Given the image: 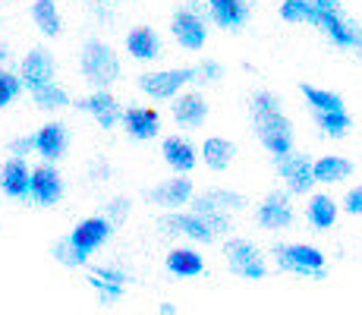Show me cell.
<instances>
[{"mask_svg":"<svg viewBox=\"0 0 362 315\" xmlns=\"http://www.w3.org/2000/svg\"><path fill=\"white\" fill-rule=\"evenodd\" d=\"M277 171H281L287 189L290 193H296V195L312 193V186L318 183L315 180V161H309L305 155H296V151H290L287 158L277 161Z\"/></svg>","mask_w":362,"mask_h":315,"instance_id":"cell-7","label":"cell"},{"mask_svg":"<svg viewBox=\"0 0 362 315\" xmlns=\"http://www.w3.org/2000/svg\"><path fill=\"white\" fill-rule=\"evenodd\" d=\"M202 161H205L211 171H227V167L233 164V158H236V145L230 142V139H221V136H211V139H205V145H202Z\"/></svg>","mask_w":362,"mask_h":315,"instance_id":"cell-23","label":"cell"},{"mask_svg":"<svg viewBox=\"0 0 362 315\" xmlns=\"http://www.w3.org/2000/svg\"><path fill=\"white\" fill-rule=\"evenodd\" d=\"M246 205V199H243L240 193H230V189H208L205 195L196 202V212H224V214H230V212H240V208Z\"/></svg>","mask_w":362,"mask_h":315,"instance_id":"cell-24","label":"cell"},{"mask_svg":"<svg viewBox=\"0 0 362 315\" xmlns=\"http://www.w3.org/2000/svg\"><path fill=\"white\" fill-rule=\"evenodd\" d=\"M32 98H35V108H41V110H57V108H66L69 104V95L60 86H54V82H47L38 92H32Z\"/></svg>","mask_w":362,"mask_h":315,"instance_id":"cell-33","label":"cell"},{"mask_svg":"<svg viewBox=\"0 0 362 315\" xmlns=\"http://www.w3.org/2000/svg\"><path fill=\"white\" fill-rule=\"evenodd\" d=\"M123 126H127V132L132 139H155L158 130H161V117H158V110L151 108H129L123 110Z\"/></svg>","mask_w":362,"mask_h":315,"instance_id":"cell-18","label":"cell"},{"mask_svg":"<svg viewBox=\"0 0 362 315\" xmlns=\"http://www.w3.org/2000/svg\"><path fill=\"white\" fill-rule=\"evenodd\" d=\"M303 98L309 101V108L315 114H331V110H346L344 98L337 92H328V88H318V86H303Z\"/></svg>","mask_w":362,"mask_h":315,"instance_id":"cell-29","label":"cell"},{"mask_svg":"<svg viewBox=\"0 0 362 315\" xmlns=\"http://www.w3.org/2000/svg\"><path fill=\"white\" fill-rule=\"evenodd\" d=\"M199 76V69H161V73H148L139 79V88L145 95L158 98V101H167V98H177L183 92V86H189Z\"/></svg>","mask_w":362,"mask_h":315,"instance_id":"cell-4","label":"cell"},{"mask_svg":"<svg viewBox=\"0 0 362 315\" xmlns=\"http://www.w3.org/2000/svg\"><path fill=\"white\" fill-rule=\"evenodd\" d=\"M148 199L161 208H180L192 199V183L186 177H173V180H164L158 183L155 189L148 193Z\"/></svg>","mask_w":362,"mask_h":315,"instance_id":"cell-17","label":"cell"},{"mask_svg":"<svg viewBox=\"0 0 362 315\" xmlns=\"http://www.w3.org/2000/svg\"><path fill=\"white\" fill-rule=\"evenodd\" d=\"M19 76H23V86L29 88V92H38L41 86H47V82H54V76H57V63L47 51H29L23 60V67H19Z\"/></svg>","mask_w":362,"mask_h":315,"instance_id":"cell-9","label":"cell"},{"mask_svg":"<svg viewBox=\"0 0 362 315\" xmlns=\"http://www.w3.org/2000/svg\"><path fill=\"white\" fill-rule=\"evenodd\" d=\"M161 151H164V161L173 167V171L189 173L192 167H196V145L186 142L183 136H170V139H164Z\"/></svg>","mask_w":362,"mask_h":315,"instance_id":"cell-22","label":"cell"},{"mask_svg":"<svg viewBox=\"0 0 362 315\" xmlns=\"http://www.w3.org/2000/svg\"><path fill=\"white\" fill-rule=\"evenodd\" d=\"M23 76L16 73H6V69H0V108H6V104L13 101L19 92H23Z\"/></svg>","mask_w":362,"mask_h":315,"instance_id":"cell-35","label":"cell"},{"mask_svg":"<svg viewBox=\"0 0 362 315\" xmlns=\"http://www.w3.org/2000/svg\"><path fill=\"white\" fill-rule=\"evenodd\" d=\"M208 13L221 29H240L249 19L246 0H208Z\"/></svg>","mask_w":362,"mask_h":315,"instance_id":"cell-21","label":"cell"},{"mask_svg":"<svg viewBox=\"0 0 362 315\" xmlns=\"http://www.w3.org/2000/svg\"><path fill=\"white\" fill-rule=\"evenodd\" d=\"M252 120L255 132H259L262 145L271 151L277 161L287 158L293 151V126L284 117L281 110V98L271 92H259L252 98Z\"/></svg>","mask_w":362,"mask_h":315,"instance_id":"cell-1","label":"cell"},{"mask_svg":"<svg viewBox=\"0 0 362 315\" xmlns=\"http://www.w3.org/2000/svg\"><path fill=\"white\" fill-rule=\"evenodd\" d=\"M110 230H114V221H110L107 214H95V218H86V221L76 224L73 234H69V240H73L82 252H95L107 243Z\"/></svg>","mask_w":362,"mask_h":315,"instance_id":"cell-10","label":"cell"},{"mask_svg":"<svg viewBox=\"0 0 362 315\" xmlns=\"http://www.w3.org/2000/svg\"><path fill=\"white\" fill-rule=\"evenodd\" d=\"M344 208H346V214H362V186H353L350 193H346Z\"/></svg>","mask_w":362,"mask_h":315,"instance_id":"cell-36","label":"cell"},{"mask_svg":"<svg viewBox=\"0 0 362 315\" xmlns=\"http://www.w3.org/2000/svg\"><path fill=\"white\" fill-rule=\"evenodd\" d=\"M88 284L95 287V290L101 293L104 303H110V299L123 297V284H127V277L120 275V271H110V268H95L92 277H88Z\"/></svg>","mask_w":362,"mask_h":315,"instance_id":"cell-28","label":"cell"},{"mask_svg":"<svg viewBox=\"0 0 362 315\" xmlns=\"http://www.w3.org/2000/svg\"><path fill=\"white\" fill-rule=\"evenodd\" d=\"M32 19L47 38L60 35V13H57V4L54 0H35L32 4Z\"/></svg>","mask_w":362,"mask_h":315,"instance_id":"cell-30","label":"cell"},{"mask_svg":"<svg viewBox=\"0 0 362 315\" xmlns=\"http://www.w3.org/2000/svg\"><path fill=\"white\" fill-rule=\"evenodd\" d=\"M167 271L177 275V277H196V275L205 271V262H202V256L189 246L170 249V256H167Z\"/></svg>","mask_w":362,"mask_h":315,"instance_id":"cell-25","label":"cell"},{"mask_svg":"<svg viewBox=\"0 0 362 315\" xmlns=\"http://www.w3.org/2000/svg\"><path fill=\"white\" fill-rule=\"evenodd\" d=\"M318 29H322L337 47H353L362 54V29L356 23L340 16V10H318Z\"/></svg>","mask_w":362,"mask_h":315,"instance_id":"cell-6","label":"cell"},{"mask_svg":"<svg viewBox=\"0 0 362 315\" xmlns=\"http://www.w3.org/2000/svg\"><path fill=\"white\" fill-rule=\"evenodd\" d=\"M305 218L315 230H331L337 224V202L331 195H312L309 208H305Z\"/></svg>","mask_w":362,"mask_h":315,"instance_id":"cell-26","label":"cell"},{"mask_svg":"<svg viewBox=\"0 0 362 315\" xmlns=\"http://www.w3.org/2000/svg\"><path fill=\"white\" fill-rule=\"evenodd\" d=\"M224 256H227V265H230L233 275L246 277V281H262L264 277V258L262 252L246 240H230L224 246Z\"/></svg>","mask_w":362,"mask_h":315,"instance_id":"cell-5","label":"cell"},{"mask_svg":"<svg viewBox=\"0 0 362 315\" xmlns=\"http://www.w3.org/2000/svg\"><path fill=\"white\" fill-rule=\"evenodd\" d=\"M199 76H202L205 82H214L218 76H224V67H221V63H214V60H205V63L199 67Z\"/></svg>","mask_w":362,"mask_h":315,"instance_id":"cell-38","label":"cell"},{"mask_svg":"<svg viewBox=\"0 0 362 315\" xmlns=\"http://www.w3.org/2000/svg\"><path fill=\"white\" fill-rule=\"evenodd\" d=\"M318 10H340V0H312Z\"/></svg>","mask_w":362,"mask_h":315,"instance_id":"cell-39","label":"cell"},{"mask_svg":"<svg viewBox=\"0 0 362 315\" xmlns=\"http://www.w3.org/2000/svg\"><path fill=\"white\" fill-rule=\"evenodd\" d=\"M127 51L132 60H155L161 57V38H158L155 29L148 25H139L127 35Z\"/></svg>","mask_w":362,"mask_h":315,"instance_id":"cell-20","label":"cell"},{"mask_svg":"<svg viewBox=\"0 0 362 315\" xmlns=\"http://www.w3.org/2000/svg\"><path fill=\"white\" fill-rule=\"evenodd\" d=\"M127 214H129V202L127 199H114V202H110V205H107V218L110 221H127Z\"/></svg>","mask_w":362,"mask_h":315,"instance_id":"cell-37","label":"cell"},{"mask_svg":"<svg viewBox=\"0 0 362 315\" xmlns=\"http://www.w3.org/2000/svg\"><path fill=\"white\" fill-rule=\"evenodd\" d=\"M281 19L287 23H318V6L312 0H281Z\"/></svg>","mask_w":362,"mask_h":315,"instance_id":"cell-31","label":"cell"},{"mask_svg":"<svg viewBox=\"0 0 362 315\" xmlns=\"http://www.w3.org/2000/svg\"><path fill=\"white\" fill-rule=\"evenodd\" d=\"M173 312H177V306H170V303L161 306V315H173Z\"/></svg>","mask_w":362,"mask_h":315,"instance_id":"cell-40","label":"cell"},{"mask_svg":"<svg viewBox=\"0 0 362 315\" xmlns=\"http://www.w3.org/2000/svg\"><path fill=\"white\" fill-rule=\"evenodd\" d=\"M0 189H4L10 199H32V171L25 167L23 158H10L0 171Z\"/></svg>","mask_w":362,"mask_h":315,"instance_id":"cell-13","label":"cell"},{"mask_svg":"<svg viewBox=\"0 0 362 315\" xmlns=\"http://www.w3.org/2000/svg\"><path fill=\"white\" fill-rule=\"evenodd\" d=\"M353 173V161L340 158V155H325L315 161V180L318 183H340Z\"/></svg>","mask_w":362,"mask_h":315,"instance_id":"cell-27","label":"cell"},{"mask_svg":"<svg viewBox=\"0 0 362 315\" xmlns=\"http://www.w3.org/2000/svg\"><path fill=\"white\" fill-rule=\"evenodd\" d=\"M315 120H318V126H322V132H325V136H331V139L346 136V132H350V126H353V120H350V114H346V110H331V114H315Z\"/></svg>","mask_w":362,"mask_h":315,"instance_id":"cell-32","label":"cell"},{"mask_svg":"<svg viewBox=\"0 0 362 315\" xmlns=\"http://www.w3.org/2000/svg\"><path fill=\"white\" fill-rule=\"evenodd\" d=\"M32 142H35V151L45 161H57L66 151V130L60 123H45L32 136Z\"/></svg>","mask_w":362,"mask_h":315,"instance_id":"cell-19","label":"cell"},{"mask_svg":"<svg viewBox=\"0 0 362 315\" xmlns=\"http://www.w3.org/2000/svg\"><path fill=\"white\" fill-rule=\"evenodd\" d=\"M259 224L264 230H287L293 224V205H290L287 193H271L259 205Z\"/></svg>","mask_w":362,"mask_h":315,"instance_id":"cell-12","label":"cell"},{"mask_svg":"<svg viewBox=\"0 0 362 315\" xmlns=\"http://www.w3.org/2000/svg\"><path fill=\"white\" fill-rule=\"evenodd\" d=\"M205 117H208V101L199 92L177 95V101H173V120H177L180 126L196 130V126L205 123Z\"/></svg>","mask_w":362,"mask_h":315,"instance_id":"cell-15","label":"cell"},{"mask_svg":"<svg viewBox=\"0 0 362 315\" xmlns=\"http://www.w3.org/2000/svg\"><path fill=\"white\" fill-rule=\"evenodd\" d=\"M54 258H57V262H64V265H69V268H79V265H86L88 252H82V249L66 236V240L54 243Z\"/></svg>","mask_w":362,"mask_h":315,"instance_id":"cell-34","label":"cell"},{"mask_svg":"<svg viewBox=\"0 0 362 315\" xmlns=\"http://www.w3.org/2000/svg\"><path fill=\"white\" fill-rule=\"evenodd\" d=\"M170 29H173V38L180 41V47H186V51H199L208 38V25L196 10H177Z\"/></svg>","mask_w":362,"mask_h":315,"instance_id":"cell-11","label":"cell"},{"mask_svg":"<svg viewBox=\"0 0 362 315\" xmlns=\"http://www.w3.org/2000/svg\"><path fill=\"white\" fill-rule=\"evenodd\" d=\"M79 108L82 110H88V114L98 120L104 130H110V126H117L120 123V104H117V98L107 92V88H98L95 95H88L86 101H79Z\"/></svg>","mask_w":362,"mask_h":315,"instance_id":"cell-16","label":"cell"},{"mask_svg":"<svg viewBox=\"0 0 362 315\" xmlns=\"http://www.w3.org/2000/svg\"><path fill=\"white\" fill-rule=\"evenodd\" d=\"M79 67H82V76H86L95 88H107L120 79V60H117V54L110 51V45H104V41H88V45L82 47Z\"/></svg>","mask_w":362,"mask_h":315,"instance_id":"cell-2","label":"cell"},{"mask_svg":"<svg viewBox=\"0 0 362 315\" xmlns=\"http://www.w3.org/2000/svg\"><path fill=\"white\" fill-rule=\"evenodd\" d=\"M161 227L173 230V234L189 236V240H196V243H211L214 236H218L214 224L208 221L205 214H199V212H192V214H180L177 208H170V214H167V218L161 221Z\"/></svg>","mask_w":362,"mask_h":315,"instance_id":"cell-8","label":"cell"},{"mask_svg":"<svg viewBox=\"0 0 362 315\" xmlns=\"http://www.w3.org/2000/svg\"><path fill=\"white\" fill-rule=\"evenodd\" d=\"M64 195V180L51 164H41L38 171H32V202L35 205H57Z\"/></svg>","mask_w":362,"mask_h":315,"instance_id":"cell-14","label":"cell"},{"mask_svg":"<svg viewBox=\"0 0 362 315\" xmlns=\"http://www.w3.org/2000/svg\"><path fill=\"white\" fill-rule=\"evenodd\" d=\"M277 268L293 271L303 277H325V252L309 246V243H281L274 246Z\"/></svg>","mask_w":362,"mask_h":315,"instance_id":"cell-3","label":"cell"}]
</instances>
